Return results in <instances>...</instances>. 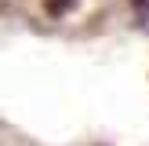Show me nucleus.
Here are the masks:
<instances>
[{"mask_svg":"<svg viewBox=\"0 0 149 146\" xmlns=\"http://www.w3.org/2000/svg\"><path fill=\"white\" fill-rule=\"evenodd\" d=\"M44 7H47V15H65L77 7V0H44Z\"/></svg>","mask_w":149,"mask_h":146,"instance_id":"f257e3e1","label":"nucleus"},{"mask_svg":"<svg viewBox=\"0 0 149 146\" xmlns=\"http://www.w3.org/2000/svg\"><path fill=\"white\" fill-rule=\"evenodd\" d=\"M135 11H138V22L149 29V0H135Z\"/></svg>","mask_w":149,"mask_h":146,"instance_id":"f03ea898","label":"nucleus"}]
</instances>
